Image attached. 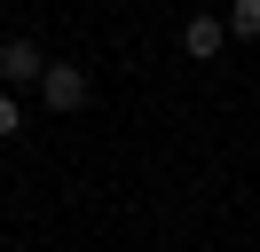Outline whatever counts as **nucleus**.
I'll return each instance as SVG.
<instances>
[{
    "instance_id": "nucleus-4",
    "label": "nucleus",
    "mask_w": 260,
    "mask_h": 252,
    "mask_svg": "<svg viewBox=\"0 0 260 252\" xmlns=\"http://www.w3.org/2000/svg\"><path fill=\"white\" fill-rule=\"evenodd\" d=\"M229 40H260V0H229Z\"/></svg>"
},
{
    "instance_id": "nucleus-5",
    "label": "nucleus",
    "mask_w": 260,
    "mask_h": 252,
    "mask_svg": "<svg viewBox=\"0 0 260 252\" xmlns=\"http://www.w3.org/2000/svg\"><path fill=\"white\" fill-rule=\"evenodd\" d=\"M24 134V103H16V87H0V142H16Z\"/></svg>"
},
{
    "instance_id": "nucleus-2",
    "label": "nucleus",
    "mask_w": 260,
    "mask_h": 252,
    "mask_svg": "<svg viewBox=\"0 0 260 252\" xmlns=\"http://www.w3.org/2000/svg\"><path fill=\"white\" fill-rule=\"evenodd\" d=\"M40 71H48L40 40H8L0 47V87H40Z\"/></svg>"
},
{
    "instance_id": "nucleus-3",
    "label": "nucleus",
    "mask_w": 260,
    "mask_h": 252,
    "mask_svg": "<svg viewBox=\"0 0 260 252\" xmlns=\"http://www.w3.org/2000/svg\"><path fill=\"white\" fill-rule=\"evenodd\" d=\"M181 47H189L197 63H213L229 47V24H221V16H189V24H181Z\"/></svg>"
},
{
    "instance_id": "nucleus-1",
    "label": "nucleus",
    "mask_w": 260,
    "mask_h": 252,
    "mask_svg": "<svg viewBox=\"0 0 260 252\" xmlns=\"http://www.w3.org/2000/svg\"><path fill=\"white\" fill-rule=\"evenodd\" d=\"M40 94H48V110H87V94H95V79L79 71V63H48V71H40Z\"/></svg>"
}]
</instances>
